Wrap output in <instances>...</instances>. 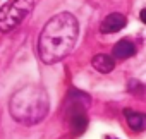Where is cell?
<instances>
[{
	"instance_id": "obj_7",
	"label": "cell",
	"mask_w": 146,
	"mask_h": 139,
	"mask_svg": "<svg viewBox=\"0 0 146 139\" xmlns=\"http://www.w3.org/2000/svg\"><path fill=\"white\" fill-rule=\"evenodd\" d=\"M124 115H125L127 125H129L134 132H141V130L144 129V115H143V113L134 112V110H125Z\"/></svg>"
},
{
	"instance_id": "obj_4",
	"label": "cell",
	"mask_w": 146,
	"mask_h": 139,
	"mask_svg": "<svg viewBox=\"0 0 146 139\" xmlns=\"http://www.w3.org/2000/svg\"><path fill=\"white\" fill-rule=\"evenodd\" d=\"M127 24V19L124 14H119V12H113V14H108L103 21H102V26H100V31L102 33H117L120 29H124Z\"/></svg>"
},
{
	"instance_id": "obj_1",
	"label": "cell",
	"mask_w": 146,
	"mask_h": 139,
	"mask_svg": "<svg viewBox=\"0 0 146 139\" xmlns=\"http://www.w3.org/2000/svg\"><path fill=\"white\" fill-rule=\"evenodd\" d=\"M79 36L78 19L69 14L60 12L53 16L43 28L38 38V53L45 64L60 62L74 48Z\"/></svg>"
},
{
	"instance_id": "obj_5",
	"label": "cell",
	"mask_w": 146,
	"mask_h": 139,
	"mask_svg": "<svg viewBox=\"0 0 146 139\" xmlns=\"http://www.w3.org/2000/svg\"><path fill=\"white\" fill-rule=\"evenodd\" d=\"M112 53H113L115 58H119V60H125V58L136 55V46H134V43H131L129 40H120L119 43H115Z\"/></svg>"
},
{
	"instance_id": "obj_6",
	"label": "cell",
	"mask_w": 146,
	"mask_h": 139,
	"mask_svg": "<svg viewBox=\"0 0 146 139\" xmlns=\"http://www.w3.org/2000/svg\"><path fill=\"white\" fill-rule=\"evenodd\" d=\"M93 67L96 69L98 72L102 74H107V72H112L113 71V67H115V62L110 55L107 53H98L93 57Z\"/></svg>"
},
{
	"instance_id": "obj_2",
	"label": "cell",
	"mask_w": 146,
	"mask_h": 139,
	"mask_svg": "<svg viewBox=\"0 0 146 139\" xmlns=\"http://www.w3.org/2000/svg\"><path fill=\"white\" fill-rule=\"evenodd\" d=\"M9 110L17 122L35 125L43 120L48 112V95L38 86H24L11 98Z\"/></svg>"
},
{
	"instance_id": "obj_3",
	"label": "cell",
	"mask_w": 146,
	"mask_h": 139,
	"mask_svg": "<svg viewBox=\"0 0 146 139\" xmlns=\"http://www.w3.org/2000/svg\"><path fill=\"white\" fill-rule=\"evenodd\" d=\"M35 0H11L0 9V33L17 28L33 11Z\"/></svg>"
}]
</instances>
